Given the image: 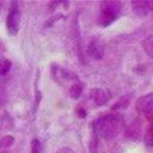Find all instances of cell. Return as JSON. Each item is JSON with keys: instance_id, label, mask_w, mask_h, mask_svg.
Here are the masks:
<instances>
[{"instance_id": "6da1fadb", "label": "cell", "mask_w": 153, "mask_h": 153, "mask_svg": "<svg viewBox=\"0 0 153 153\" xmlns=\"http://www.w3.org/2000/svg\"><path fill=\"white\" fill-rule=\"evenodd\" d=\"M123 124V117L120 114H104L92 122V129L97 136L111 140L118 135Z\"/></svg>"}, {"instance_id": "7a4b0ae2", "label": "cell", "mask_w": 153, "mask_h": 153, "mask_svg": "<svg viewBox=\"0 0 153 153\" xmlns=\"http://www.w3.org/2000/svg\"><path fill=\"white\" fill-rule=\"evenodd\" d=\"M121 13V4L117 1H103L100 2L99 14L97 18L98 25L105 27L112 24Z\"/></svg>"}, {"instance_id": "3957f363", "label": "cell", "mask_w": 153, "mask_h": 153, "mask_svg": "<svg viewBox=\"0 0 153 153\" xmlns=\"http://www.w3.org/2000/svg\"><path fill=\"white\" fill-rule=\"evenodd\" d=\"M20 26V8L18 2H12L11 8L8 11L7 18H6V29L7 32L12 36H16L19 31Z\"/></svg>"}, {"instance_id": "277c9868", "label": "cell", "mask_w": 153, "mask_h": 153, "mask_svg": "<svg viewBox=\"0 0 153 153\" xmlns=\"http://www.w3.org/2000/svg\"><path fill=\"white\" fill-rule=\"evenodd\" d=\"M50 74H51V78L57 84H63V82H68V81H73V82H76L79 81L78 79V75L73 74L72 72L62 68L61 66L56 65V63H53L51 65V69H50Z\"/></svg>"}, {"instance_id": "5b68a950", "label": "cell", "mask_w": 153, "mask_h": 153, "mask_svg": "<svg viewBox=\"0 0 153 153\" xmlns=\"http://www.w3.org/2000/svg\"><path fill=\"white\" fill-rule=\"evenodd\" d=\"M126 137L130 140H139L140 135L142 134V121L140 118L133 120L127 127H126Z\"/></svg>"}, {"instance_id": "8992f818", "label": "cell", "mask_w": 153, "mask_h": 153, "mask_svg": "<svg viewBox=\"0 0 153 153\" xmlns=\"http://www.w3.org/2000/svg\"><path fill=\"white\" fill-rule=\"evenodd\" d=\"M87 53L94 60H102L104 57V45L99 38H92L87 45Z\"/></svg>"}, {"instance_id": "52a82bcc", "label": "cell", "mask_w": 153, "mask_h": 153, "mask_svg": "<svg viewBox=\"0 0 153 153\" xmlns=\"http://www.w3.org/2000/svg\"><path fill=\"white\" fill-rule=\"evenodd\" d=\"M135 108L141 114H147L148 111H151L153 109V92H149L147 94L141 96L136 100Z\"/></svg>"}, {"instance_id": "ba28073f", "label": "cell", "mask_w": 153, "mask_h": 153, "mask_svg": "<svg viewBox=\"0 0 153 153\" xmlns=\"http://www.w3.org/2000/svg\"><path fill=\"white\" fill-rule=\"evenodd\" d=\"M90 96L97 106H102V105L106 104L108 100L110 99V92L104 88H93L91 91Z\"/></svg>"}, {"instance_id": "9c48e42d", "label": "cell", "mask_w": 153, "mask_h": 153, "mask_svg": "<svg viewBox=\"0 0 153 153\" xmlns=\"http://www.w3.org/2000/svg\"><path fill=\"white\" fill-rule=\"evenodd\" d=\"M131 6H133V10L135 12L136 16L139 17H146L148 14V5H147V1H143V0H134L131 2Z\"/></svg>"}, {"instance_id": "30bf717a", "label": "cell", "mask_w": 153, "mask_h": 153, "mask_svg": "<svg viewBox=\"0 0 153 153\" xmlns=\"http://www.w3.org/2000/svg\"><path fill=\"white\" fill-rule=\"evenodd\" d=\"M84 91V84L81 81H76V82H73L69 87V96L73 98V99H78L81 93Z\"/></svg>"}, {"instance_id": "8fae6325", "label": "cell", "mask_w": 153, "mask_h": 153, "mask_svg": "<svg viewBox=\"0 0 153 153\" xmlns=\"http://www.w3.org/2000/svg\"><path fill=\"white\" fill-rule=\"evenodd\" d=\"M142 48L145 50V53L153 59V36H148L143 39L142 42Z\"/></svg>"}, {"instance_id": "7c38bea8", "label": "cell", "mask_w": 153, "mask_h": 153, "mask_svg": "<svg viewBox=\"0 0 153 153\" xmlns=\"http://www.w3.org/2000/svg\"><path fill=\"white\" fill-rule=\"evenodd\" d=\"M143 142L148 147H152L153 146V123H151L146 128L145 134H143Z\"/></svg>"}, {"instance_id": "4fadbf2b", "label": "cell", "mask_w": 153, "mask_h": 153, "mask_svg": "<svg viewBox=\"0 0 153 153\" xmlns=\"http://www.w3.org/2000/svg\"><path fill=\"white\" fill-rule=\"evenodd\" d=\"M129 102H130V96H129V94H126V96H123L122 98H120V99L112 105L111 109H112V110H121V109H124V108L128 106Z\"/></svg>"}, {"instance_id": "5bb4252c", "label": "cell", "mask_w": 153, "mask_h": 153, "mask_svg": "<svg viewBox=\"0 0 153 153\" xmlns=\"http://www.w3.org/2000/svg\"><path fill=\"white\" fill-rule=\"evenodd\" d=\"M12 62L6 57H0V76H5L11 69Z\"/></svg>"}, {"instance_id": "9a60e30c", "label": "cell", "mask_w": 153, "mask_h": 153, "mask_svg": "<svg viewBox=\"0 0 153 153\" xmlns=\"http://www.w3.org/2000/svg\"><path fill=\"white\" fill-rule=\"evenodd\" d=\"M14 143V137L12 135H5L0 139V149H6Z\"/></svg>"}, {"instance_id": "2e32d148", "label": "cell", "mask_w": 153, "mask_h": 153, "mask_svg": "<svg viewBox=\"0 0 153 153\" xmlns=\"http://www.w3.org/2000/svg\"><path fill=\"white\" fill-rule=\"evenodd\" d=\"M88 152L90 153H97L98 152V136L93 134L88 142Z\"/></svg>"}, {"instance_id": "e0dca14e", "label": "cell", "mask_w": 153, "mask_h": 153, "mask_svg": "<svg viewBox=\"0 0 153 153\" xmlns=\"http://www.w3.org/2000/svg\"><path fill=\"white\" fill-rule=\"evenodd\" d=\"M30 153H42V145L38 139H33L31 141V147H30Z\"/></svg>"}, {"instance_id": "ac0fdd59", "label": "cell", "mask_w": 153, "mask_h": 153, "mask_svg": "<svg viewBox=\"0 0 153 153\" xmlns=\"http://www.w3.org/2000/svg\"><path fill=\"white\" fill-rule=\"evenodd\" d=\"M6 98H7V96H6V91H5L4 87L0 85V108L5 105V103H6Z\"/></svg>"}, {"instance_id": "d6986e66", "label": "cell", "mask_w": 153, "mask_h": 153, "mask_svg": "<svg viewBox=\"0 0 153 153\" xmlns=\"http://www.w3.org/2000/svg\"><path fill=\"white\" fill-rule=\"evenodd\" d=\"M75 114H76L80 118H85V117H86V110H85L82 106H78L76 110H75Z\"/></svg>"}, {"instance_id": "ffe728a7", "label": "cell", "mask_w": 153, "mask_h": 153, "mask_svg": "<svg viewBox=\"0 0 153 153\" xmlns=\"http://www.w3.org/2000/svg\"><path fill=\"white\" fill-rule=\"evenodd\" d=\"M55 153H74V151L71 148V147H61V148H59Z\"/></svg>"}, {"instance_id": "44dd1931", "label": "cell", "mask_w": 153, "mask_h": 153, "mask_svg": "<svg viewBox=\"0 0 153 153\" xmlns=\"http://www.w3.org/2000/svg\"><path fill=\"white\" fill-rule=\"evenodd\" d=\"M146 117H147V120H148L151 123H153V109L146 114Z\"/></svg>"}, {"instance_id": "7402d4cb", "label": "cell", "mask_w": 153, "mask_h": 153, "mask_svg": "<svg viewBox=\"0 0 153 153\" xmlns=\"http://www.w3.org/2000/svg\"><path fill=\"white\" fill-rule=\"evenodd\" d=\"M147 5H148V8H149L151 11H153V0L147 1Z\"/></svg>"}, {"instance_id": "603a6c76", "label": "cell", "mask_w": 153, "mask_h": 153, "mask_svg": "<svg viewBox=\"0 0 153 153\" xmlns=\"http://www.w3.org/2000/svg\"><path fill=\"white\" fill-rule=\"evenodd\" d=\"M0 153H7L6 151H0Z\"/></svg>"}, {"instance_id": "cb8c5ba5", "label": "cell", "mask_w": 153, "mask_h": 153, "mask_svg": "<svg viewBox=\"0 0 153 153\" xmlns=\"http://www.w3.org/2000/svg\"><path fill=\"white\" fill-rule=\"evenodd\" d=\"M0 6H1V4H0Z\"/></svg>"}]
</instances>
